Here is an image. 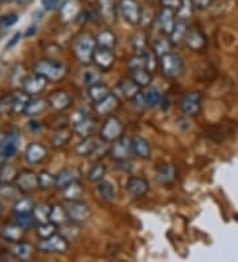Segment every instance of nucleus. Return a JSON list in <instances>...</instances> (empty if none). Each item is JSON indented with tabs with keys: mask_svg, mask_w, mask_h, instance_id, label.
Masks as SVG:
<instances>
[{
	"mask_svg": "<svg viewBox=\"0 0 238 262\" xmlns=\"http://www.w3.org/2000/svg\"><path fill=\"white\" fill-rule=\"evenodd\" d=\"M97 47H98L97 38L89 32H81L73 40L74 56L83 65L92 64Z\"/></svg>",
	"mask_w": 238,
	"mask_h": 262,
	"instance_id": "obj_1",
	"label": "nucleus"
},
{
	"mask_svg": "<svg viewBox=\"0 0 238 262\" xmlns=\"http://www.w3.org/2000/svg\"><path fill=\"white\" fill-rule=\"evenodd\" d=\"M35 73L45 77L48 81L56 82V81L62 80L63 77L67 76L68 68L56 60H41L36 62L35 65Z\"/></svg>",
	"mask_w": 238,
	"mask_h": 262,
	"instance_id": "obj_2",
	"label": "nucleus"
},
{
	"mask_svg": "<svg viewBox=\"0 0 238 262\" xmlns=\"http://www.w3.org/2000/svg\"><path fill=\"white\" fill-rule=\"evenodd\" d=\"M160 61V69H162L163 76L167 78H178L184 69V62L183 58L176 53H167L159 58Z\"/></svg>",
	"mask_w": 238,
	"mask_h": 262,
	"instance_id": "obj_3",
	"label": "nucleus"
},
{
	"mask_svg": "<svg viewBox=\"0 0 238 262\" xmlns=\"http://www.w3.org/2000/svg\"><path fill=\"white\" fill-rule=\"evenodd\" d=\"M122 135H123V125H122V122L117 117H114V115H110L105 121L103 126H102L101 138L106 143H113L117 139H119Z\"/></svg>",
	"mask_w": 238,
	"mask_h": 262,
	"instance_id": "obj_4",
	"label": "nucleus"
},
{
	"mask_svg": "<svg viewBox=\"0 0 238 262\" xmlns=\"http://www.w3.org/2000/svg\"><path fill=\"white\" fill-rule=\"evenodd\" d=\"M68 246H69V243L67 237L63 234L54 233L48 238H41L37 248L44 253H63L68 250Z\"/></svg>",
	"mask_w": 238,
	"mask_h": 262,
	"instance_id": "obj_5",
	"label": "nucleus"
},
{
	"mask_svg": "<svg viewBox=\"0 0 238 262\" xmlns=\"http://www.w3.org/2000/svg\"><path fill=\"white\" fill-rule=\"evenodd\" d=\"M122 16L130 26H138L142 20V8L138 0H121L119 3Z\"/></svg>",
	"mask_w": 238,
	"mask_h": 262,
	"instance_id": "obj_6",
	"label": "nucleus"
},
{
	"mask_svg": "<svg viewBox=\"0 0 238 262\" xmlns=\"http://www.w3.org/2000/svg\"><path fill=\"white\" fill-rule=\"evenodd\" d=\"M110 155L118 162H127L133 155V143L131 139L122 135L119 139L113 142V146L110 148Z\"/></svg>",
	"mask_w": 238,
	"mask_h": 262,
	"instance_id": "obj_7",
	"label": "nucleus"
},
{
	"mask_svg": "<svg viewBox=\"0 0 238 262\" xmlns=\"http://www.w3.org/2000/svg\"><path fill=\"white\" fill-rule=\"evenodd\" d=\"M201 93L189 92L180 101V109L188 117H196L201 113Z\"/></svg>",
	"mask_w": 238,
	"mask_h": 262,
	"instance_id": "obj_8",
	"label": "nucleus"
},
{
	"mask_svg": "<svg viewBox=\"0 0 238 262\" xmlns=\"http://www.w3.org/2000/svg\"><path fill=\"white\" fill-rule=\"evenodd\" d=\"M68 211V217H69L70 223L74 224H83L86 221L92 217V211L90 208L82 202H70Z\"/></svg>",
	"mask_w": 238,
	"mask_h": 262,
	"instance_id": "obj_9",
	"label": "nucleus"
},
{
	"mask_svg": "<svg viewBox=\"0 0 238 262\" xmlns=\"http://www.w3.org/2000/svg\"><path fill=\"white\" fill-rule=\"evenodd\" d=\"M73 130L76 134L81 138L92 137V133L94 130V122L90 119L89 114L85 112H78L73 118Z\"/></svg>",
	"mask_w": 238,
	"mask_h": 262,
	"instance_id": "obj_10",
	"label": "nucleus"
},
{
	"mask_svg": "<svg viewBox=\"0 0 238 262\" xmlns=\"http://www.w3.org/2000/svg\"><path fill=\"white\" fill-rule=\"evenodd\" d=\"M48 82H49V81H48L45 77L40 76V74H31V76L26 77V78L23 80V90L31 97L36 96V94H40L41 92H44Z\"/></svg>",
	"mask_w": 238,
	"mask_h": 262,
	"instance_id": "obj_11",
	"label": "nucleus"
},
{
	"mask_svg": "<svg viewBox=\"0 0 238 262\" xmlns=\"http://www.w3.org/2000/svg\"><path fill=\"white\" fill-rule=\"evenodd\" d=\"M176 10L174 8H168V7H163L160 13H159L158 21L159 27H160V31L164 33L165 36H169L174 31L175 26H176Z\"/></svg>",
	"mask_w": 238,
	"mask_h": 262,
	"instance_id": "obj_12",
	"label": "nucleus"
},
{
	"mask_svg": "<svg viewBox=\"0 0 238 262\" xmlns=\"http://www.w3.org/2000/svg\"><path fill=\"white\" fill-rule=\"evenodd\" d=\"M20 146V135L17 133H11L4 139L2 147H0V159L8 160L15 157Z\"/></svg>",
	"mask_w": 238,
	"mask_h": 262,
	"instance_id": "obj_13",
	"label": "nucleus"
},
{
	"mask_svg": "<svg viewBox=\"0 0 238 262\" xmlns=\"http://www.w3.org/2000/svg\"><path fill=\"white\" fill-rule=\"evenodd\" d=\"M16 188L23 193H29L38 187L37 175L32 171H21L16 179Z\"/></svg>",
	"mask_w": 238,
	"mask_h": 262,
	"instance_id": "obj_14",
	"label": "nucleus"
},
{
	"mask_svg": "<svg viewBox=\"0 0 238 262\" xmlns=\"http://www.w3.org/2000/svg\"><path fill=\"white\" fill-rule=\"evenodd\" d=\"M93 61L94 64L101 69V71H109L113 65H114L115 56L113 53V49L102 48V47H97L93 56Z\"/></svg>",
	"mask_w": 238,
	"mask_h": 262,
	"instance_id": "obj_15",
	"label": "nucleus"
},
{
	"mask_svg": "<svg viewBox=\"0 0 238 262\" xmlns=\"http://www.w3.org/2000/svg\"><path fill=\"white\" fill-rule=\"evenodd\" d=\"M114 92L119 98L133 99L134 97L140 93V86L133 78L131 80L130 78H124V80L119 81Z\"/></svg>",
	"mask_w": 238,
	"mask_h": 262,
	"instance_id": "obj_16",
	"label": "nucleus"
},
{
	"mask_svg": "<svg viewBox=\"0 0 238 262\" xmlns=\"http://www.w3.org/2000/svg\"><path fill=\"white\" fill-rule=\"evenodd\" d=\"M48 150L41 143H31L26 150V160L28 164H38L47 158Z\"/></svg>",
	"mask_w": 238,
	"mask_h": 262,
	"instance_id": "obj_17",
	"label": "nucleus"
},
{
	"mask_svg": "<svg viewBox=\"0 0 238 262\" xmlns=\"http://www.w3.org/2000/svg\"><path fill=\"white\" fill-rule=\"evenodd\" d=\"M81 176L79 169L76 167H72V168H65L62 171L58 172V175L56 176V188L63 189L67 188L69 184L77 182Z\"/></svg>",
	"mask_w": 238,
	"mask_h": 262,
	"instance_id": "obj_18",
	"label": "nucleus"
},
{
	"mask_svg": "<svg viewBox=\"0 0 238 262\" xmlns=\"http://www.w3.org/2000/svg\"><path fill=\"white\" fill-rule=\"evenodd\" d=\"M185 44L189 47L192 51H201L206 47V37L200 29L189 28L185 36Z\"/></svg>",
	"mask_w": 238,
	"mask_h": 262,
	"instance_id": "obj_19",
	"label": "nucleus"
},
{
	"mask_svg": "<svg viewBox=\"0 0 238 262\" xmlns=\"http://www.w3.org/2000/svg\"><path fill=\"white\" fill-rule=\"evenodd\" d=\"M127 191L133 198H142L148 192V182L143 178H137V176H133L127 182Z\"/></svg>",
	"mask_w": 238,
	"mask_h": 262,
	"instance_id": "obj_20",
	"label": "nucleus"
},
{
	"mask_svg": "<svg viewBox=\"0 0 238 262\" xmlns=\"http://www.w3.org/2000/svg\"><path fill=\"white\" fill-rule=\"evenodd\" d=\"M48 101H49V105H51L54 110H57V112H63V110L68 109L70 106V103H72L70 96L67 92H63V90H56V92H53V93L49 96Z\"/></svg>",
	"mask_w": 238,
	"mask_h": 262,
	"instance_id": "obj_21",
	"label": "nucleus"
},
{
	"mask_svg": "<svg viewBox=\"0 0 238 262\" xmlns=\"http://www.w3.org/2000/svg\"><path fill=\"white\" fill-rule=\"evenodd\" d=\"M118 106H119V97L115 93H110L106 98L95 103V112L99 115H109L110 113L117 110Z\"/></svg>",
	"mask_w": 238,
	"mask_h": 262,
	"instance_id": "obj_22",
	"label": "nucleus"
},
{
	"mask_svg": "<svg viewBox=\"0 0 238 262\" xmlns=\"http://www.w3.org/2000/svg\"><path fill=\"white\" fill-rule=\"evenodd\" d=\"M97 8L102 20L109 24L115 21V0H97Z\"/></svg>",
	"mask_w": 238,
	"mask_h": 262,
	"instance_id": "obj_23",
	"label": "nucleus"
},
{
	"mask_svg": "<svg viewBox=\"0 0 238 262\" xmlns=\"http://www.w3.org/2000/svg\"><path fill=\"white\" fill-rule=\"evenodd\" d=\"M176 175H178V171H176V167L172 166V164H164V166H160L156 171V178H158L159 183L163 184V186H169L176 179Z\"/></svg>",
	"mask_w": 238,
	"mask_h": 262,
	"instance_id": "obj_24",
	"label": "nucleus"
},
{
	"mask_svg": "<svg viewBox=\"0 0 238 262\" xmlns=\"http://www.w3.org/2000/svg\"><path fill=\"white\" fill-rule=\"evenodd\" d=\"M133 143V154L139 159H148L151 157V146L142 137H135L131 139Z\"/></svg>",
	"mask_w": 238,
	"mask_h": 262,
	"instance_id": "obj_25",
	"label": "nucleus"
},
{
	"mask_svg": "<svg viewBox=\"0 0 238 262\" xmlns=\"http://www.w3.org/2000/svg\"><path fill=\"white\" fill-rule=\"evenodd\" d=\"M49 101L45 98H33L29 101V103L27 105L26 110H24V114L28 115V117H35V115L42 114L44 112H47V109L49 107Z\"/></svg>",
	"mask_w": 238,
	"mask_h": 262,
	"instance_id": "obj_26",
	"label": "nucleus"
},
{
	"mask_svg": "<svg viewBox=\"0 0 238 262\" xmlns=\"http://www.w3.org/2000/svg\"><path fill=\"white\" fill-rule=\"evenodd\" d=\"M23 233H24V229L19 224L4 225L0 229V236L3 237L4 240L12 241V243H17V241L21 240Z\"/></svg>",
	"mask_w": 238,
	"mask_h": 262,
	"instance_id": "obj_27",
	"label": "nucleus"
},
{
	"mask_svg": "<svg viewBox=\"0 0 238 262\" xmlns=\"http://www.w3.org/2000/svg\"><path fill=\"white\" fill-rule=\"evenodd\" d=\"M142 93L143 97H144V101H146L147 107H155V106L160 105V102H162V93L155 85L146 86V90L142 92Z\"/></svg>",
	"mask_w": 238,
	"mask_h": 262,
	"instance_id": "obj_28",
	"label": "nucleus"
},
{
	"mask_svg": "<svg viewBox=\"0 0 238 262\" xmlns=\"http://www.w3.org/2000/svg\"><path fill=\"white\" fill-rule=\"evenodd\" d=\"M188 29L189 28H188L185 20L179 19L178 21H176V26H175L174 31H172V33L169 35V40H171L172 45H179L184 41Z\"/></svg>",
	"mask_w": 238,
	"mask_h": 262,
	"instance_id": "obj_29",
	"label": "nucleus"
},
{
	"mask_svg": "<svg viewBox=\"0 0 238 262\" xmlns=\"http://www.w3.org/2000/svg\"><path fill=\"white\" fill-rule=\"evenodd\" d=\"M79 13H81L79 12V6L76 0H69V2H67V3L61 7L60 11L61 19L63 21H70V20L77 19Z\"/></svg>",
	"mask_w": 238,
	"mask_h": 262,
	"instance_id": "obj_30",
	"label": "nucleus"
},
{
	"mask_svg": "<svg viewBox=\"0 0 238 262\" xmlns=\"http://www.w3.org/2000/svg\"><path fill=\"white\" fill-rule=\"evenodd\" d=\"M131 47L135 55H146L148 52V47H147V35L142 31L137 32L131 38Z\"/></svg>",
	"mask_w": 238,
	"mask_h": 262,
	"instance_id": "obj_31",
	"label": "nucleus"
},
{
	"mask_svg": "<svg viewBox=\"0 0 238 262\" xmlns=\"http://www.w3.org/2000/svg\"><path fill=\"white\" fill-rule=\"evenodd\" d=\"M97 192H98L99 198L103 200V202L111 203L115 200V189L114 186L111 184L109 180H101V182L97 184Z\"/></svg>",
	"mask_w": 238,
	"mask_h": 262,
	"instance_id": "obj_32",
	"label": "nucleus"
},
{
	"mask_svg": "<svg viewBox=\"0 0 238 262\" xmlns=\"http://www.w3.org/2000/svg\"><path fill=\"white\" fill-rule=\"evenodd\" d=\"M97 148H98V144L95 143L94 138L88 137L82 138V142L77 144L76 152L79 157H90V155H93L95 152Z\"/></svg>",
	"mask_w": 238,
	"mask_h": 262,
	"instance_id": "obj_33",
	"label": "nucleus"
},
{
	"mask_svg": "<svg viewBox=\"0 0 238 262\" xmlns=\"http://www.w3.org/2000/svg\"><path fill=\"white\" fill-rule=\"evenodd\" d=\"M17 175H19V172H17V169H16V167L13 164L4 163L3 166L0 167V183L2 184L8 186L11 183L16 182Z\"/></svg>",
	"mask_w": 238,
	"mask_h": 262,
	"instance_id": "obj_34",
	"label": "nucleus"
},
{
	"mask_svg": "<svg viewBox=\"0 0 238 262\" xmlns=\"http://www.w3.org/2000/svg\"><path fill=\"white\" fill-rule=\"evenodd\" d=\"M97 44L98 47L107 49H114V47L117 45V36L114 32H111L110 29H103L97 36Z\"/></svg>",
	"mask_w": 238,
	"mask_h": 262,
	"instance_id": "obj_35",
	"label": "nucleus"
},
{
	"mask_svg": "<svg viewBox=\"0 0 238 262\" xmlns=\"http://www.w3.org/2000/svg\"><path fill=\"white\" fill-rule=\"evenodd\" d=\"M131 72V76H133V80L139 85L140 88H146L148 85H151V81H153V77H151V72L147 69V68H138V69H133Z\"/></svg>",
	"mask_w": 238,
	"mask_h": 262,
	"instance_id": "obj_36",
	"label": "nucleus"
},
{
	"mask_svg": "<svg viewBox=\"0 0 238 262\" xmlns=\"http://www.w3.org/2000/svg\"><path fill=\"white\" fill-rule=\"evenodd\" d=\"M61 191H62L63 199H65V200H69V202H78L79 198H81L83 193L82 186L79 184L78 180L72 183V184H69L67 188L61 189Z\"/></svg>",
	"mask_w": 238,
	"mask_h": 262,
	"instance_id": "obj_37",
	"label": "nucleus"
},
{
	"mask_svg": "<svg viewBox=\"0 0 238 262\" xmlns=\"http://www.w3.org/2000/svg\"><path fill=\"white\" fill-rule=\"evenodd\" d=\"M13 94V112L15 114H20V113H24L26 110L27 105L31 101V96L27 94L24 90L21 92H16Z\"/></svg>",
	"mask_w": 238,
	"mask_h": 262,
	"instance_id": "obj_38",
	"label": "nucleus"
},
{
	"mask_svg": "<svg viewBox=\"0 0 238 262\" xmlns=\"http://www.w3.org/2000/svg\"><path fill=\"white\" fill-rule=\"evenodd\" d=\"M88 93H89V97L93 102L98 103L99 101H102V99L106 98L110 94V90H109V88L106 86L105 83L99 82L93 85V86H89V92Z\"/></svg>",
	"mask_w": 238,
	"mask_h": 262,
	"instance_id": "obj_39",
	"label": "nucleus"
},
{
	"mask_svg": "<svg viewBox=\"0 0 238 262\" xmlns=\"http://www.w3.org/2000/svg\"><path fill=\"white\" fill-rule=\"evenodd\" d=\"M33 254V246L28 243H19L12 250V256L15 259L19 261H27Z\"/></svg>",
	"mask_w": 238,
	"mask_h": 262,
	"instance_id": "obj_40",
	"label": "nucleus"
},
{
	"mask_svg": "<svg viewBox=\"0 0 238 262\" xmlns=\"http://www.w3.org/2000/svg\"><path fill=\"white\" fill-rule=\"evenodd\" d=\"M49 221H52V223L56 225L67 224L68 221H69V217H68V211L63 207H61V205H54V207H52Z\"/></svg>",
	"mask_w": 238,
	"mask_h": 262,
	"instance_id": "obj_41",
	"label": "nucleus"
},
{
	"mask_svg": "<svg viewBox=\"0 0 238 262\" xmlns=\"http://www.w3.org/2000/svg\"><path fill=\"white\" fill-rule=\"evenodd\" d=\"M33 208H35V203L31 198H21L16 200L15 205H13V212L15 214L32 213Z\"/></svg>",
	"mask_w": 238,
	"mask_h": 262,
	"instance_id": "obj_42",
	"label": "nucleus"
},
{
	"mask_svg": "<svg viewBox=\"0 0 238 262\" xmlns=\"http://www.w3.org/2000/svg\"><path fill=\"white\" fill-rule=\"evenodd\" d=\"M51 211H52L51 205L40 204V205H35L32 214H33V217H35V220L37 221L38 224H44V223H48V221H49Z\"/></svg>",
	"mask_w": 238,
	"mask_h": 262,
	"instance_id": "obj_43",
	"label": "nucleus"
},
{
	"mask_svg": "<svg viewBox=\"0 0 238 262\" xmlns=\"http://www.w3.org/2000/svg\"><path fill=\"white\" fill-rule=\"evenodd\" d=\"M194 11L193 0H181V4L176 10V15L180 20H188Z\"/></svg>",
	"mask_w": 238,
	"mask_h": 262,
	"instance_id": "obj_44",
	"label": "nucleus"
},
{
	"mask_svg": "<svg viewBox=\"0 0 238 262\" xmlns=\"http://www.w3.org/2000/svg\"><path fill=\"white\" fill-rule=\"evenodd\" d=\"M70 138H72V130L61 127L60 130L54 134L53 139H52V143H53L54 147H62V146H65V144L70 141Z\"/></svg>",
	"mask_w": 238,
	"mask_h": 262,
	"instance_id": "obj_45",
	"label": "nucleus"
},
{
	"mask_svg": "<svg viewBox=\"0 0 238 262\" xmlns=\"http://www.w3.org/2000/svg\"><path fill=\"white\" fill-rule=\"evenodd\" d=\"M171 48H172L171 40H169L168 37H163V38H159L158 41L155 42V45H154V52H155L156 56L160 58L162 56L169 53V52H171Z\"/></svg>",
	"mask_w": 238,
	"mask_h": 262,
	"instance_id": "obj_46",
	"label": "nucleus"
},
{
	"mask_svg": "<svg viewBox=\"0 0 238 262\" xmlns=\"http://www.w3.org/2000/svg\"><path fill=\"white\" fill-rule=\"evenodd\" d=\"M38 179V187L42 189H49L52 187H56V176L52 175L48 171H41L37 175Z\"/></svg>",
	"mask_w": 238,
	"mask_h": 262,
	"instance_id": "obj_47",
	"label": "nucleus"
},
{
	"mask_svg": "<svg viewBox=\"0 0 238 262\" xmlns=\"http://www.w3.org/2000/svg\"><path fill=\"white\" fill-rule=\"evenodd\" d=\"M106 173V167L105 164H95L90 168L89 173H88V179L90 183H99L101 180H103V176Z\"/></svg>",
	"mask_w": 238,
	"mask_h": 262,
	"instance_id": "obj_48",
	"label": "nucleus"
},
{
	"mask_svg": "<svg viewBox=\"0 0 238 262\" xmlns=\"http://www.w3.org/2000/svg\"><path fill=\"white\" fill-rule=\"evenodd\" d=\"M83 83L86 86H93L95 83H99L102 81V73L98 69H88L82 76Z\"/></svg>",
	"mask_w": 238,
	"mask_h": 262,
	"instance_id": "obj_49",
	"label": "nucleus"
},
{
	"mask_svg": "<svg viewBox=\"0 0 238 262\" xmlns=\"http://www.w3.org/2000/svg\"><path fill=\"white\" fill-rule=\"evenodd\" d=\"M54 233H57V225L53 224L52 221H48V223L40 224L37 227V236L40 238H48V237L53 236Z\"/></svg>",
	"mask_w": 238,
	"mask_h": 262,
	"instance_id": "obj_50",
	"label": "nucleus"
},
{
	"mask_svg": "<svg viewBox=\"0 0 238 262\" xmlns=\"http://www.w3.org/2000/svg\"><path fill=\"white\" fill-rule=\"evenodd\" d=\"M35 217L32 213L16 214V224H19L24 230H28L35 227Z\"/></svg>",
	"mask_w": 238,
	"mask_h": 262,
	"instance_id": "obj_51",
	"label": "nucleus"
},
{
	"mask_svg": "<svg viewBox=\"0 0 238 262\" xmlns=\"http://www.w3.org/2000/svg\"><path fill=\"white\" fill-rule=\"evenodd\" d=\"M19 21V15L16 13H7L0 17V29H8Z\"/></svg>",
	"mask_w": 238,
	"mask_h": 262,
	"instance_id": "obj_52",
	"label": "nucleus"
},
{
	"mask_svg": "<svg viewBox=\"0 0 238 262\" xmlns=\"http://www.w3.org/2000/svg\"><path fill=\"white\" fill-rule=\"evenodd\" d=\"M13 112V94H7L0 99V113L8 114Z\"/></svg>",
	"mask_w": 238,
	"mask_h": 262,
	"instance_id": "obj_53",
	"label": "nucleus"
},
{
	"mask_svg": "<svg viewBox=\"0 0 238 262\" xmlns=\"http://www.w3.org/2000/svg\"><path fill=\"white\" fill-rule=\"evenodd\" d=\"M213 0H193L194 10L197 11H205L212 6Z\"/></svg>",
	"mask_w": 238,
	"mask_h": 262,
	"instance_id": "obj_54",
	"label": "nucleus"
},
{
	"mask_svg": "<svg viewBox=\"0 0 238 262\" xmlns=\"http://www.w3.org/2000/svg\"><path fill=\"white\" fill-rule=\"evenodd\" d=\"M58 2L60 0H41V4L47 11H52L58 6Z\"/></svg>",
	"mask_w": 238,
	"mask_h": 262,
	"instance_id": "obj_55",
	"label": "nucleus"
},
{
	"mask_svg": "<svg viewBox=\"0 0 238 262\" xmlns=\"http://www.w3.org/2000/svg\"><path fill=\"white\" fill-rule=\"evenodd\" d=\"M28 128L32 131V133H35V134H37V133H40V131L42 130V125L41 122L38 121H31L28 123Z\"/></svg>",
	"mask_w": 238,
	"mask_h": 262,
	"instance_id": "obj_56",
	"label": "nucleus"
},
{
	"mask_svg": "<svg viewBox=\"0 0 238 262\" xmlns=\"http://www.w3.org/2000/svg\"><path fill=\"white\" fill-rule=\"evenodd\" d=\"M163 7H168V8H174L178 10L181 4V0H162Z\"/></svg>",
	"mask_w": 238,
	"mask_h": 262,
	"instance_id": "obj_57",
	"label": "nucleus"
},
{
	"mask_svg": "<svg viewBox=\"0 0 238 262\" xmlns=\"http://www.w3.org/2000/svg\"><path fill=\"white\" fill-rule=\"evenodd\" d=\"M20 37H21V33H20V32L15 33V35H13V37H12V40H11V41L8 42V44H7V49L12 48L13 45L17 44V42L20 41Z\"/></svg>",
	"mask_w": 238,
	"mask_h": 262,
	"instance_id": "obj_58",
	"label": "nucleus"
},
{
	"mask_svg": "<svg viewBox=\"0 0 238 262\" xmlns=\"http://www.w3.org/2000/svg\"><path fill=\"white\" fill-rule=\"evenodd\" d=\"M6 137H7L6 134H3V133H0V147H2V144H3V142H4V139H6Z\"/></svg>",
	"mask_w": 238,
	"mask_h": 262,
	"instance_id": "obj_59",
	"label": "nucleus"
},
{
	"mask_svg": "<svg viewBox=\"0 0 238 262\" xmlns=\"http://www.w3.org/2000/svg\"><path fill=\"white\" fill-rule=\"evenodd\" d=\"M35 31H36L35 27H32L31 31H29V29H28V31H27V36H32V35H33V33H35Z\"/></svg>",
	"mask_w": 238,
	"mask_h": 262,
	"instance_id": "obj_60",
	"label": "nucleus"
},
{
	"mask_svg": "<svg viewBox=\"0 0 238 262\" xmlns=\"http://www.w3.org/2000/svg\"><path fill=\"white\" fill-rule=\"evenodd\" d=\"M3 212V204H2V202H0V213Z\"/></svg>",
	"mask_w": 238,
	"mask_h": 262,
	"instance_id": "obj_61",
	"label": "nucleus"
},
{
	"mask_svg": "<svg viewBox=\"0 0 238 262\" xmlns=\"http://www.w3.org/2000/svg\"><path fill=\"white\" fill-rule=\"evenodd\" d=\"M0 188H2V183H0Z\"/></svg>",
	"mask_w": 238,
	"mask_h": 262,
	"instance_id": "obj_62",
	"label": "nucleus"
}]
</instances>
